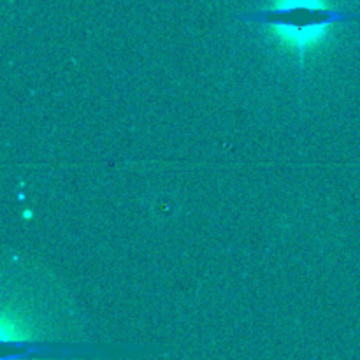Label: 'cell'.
I'll use <instances>...</instances> for the list:
<instances>
[{
    "mask_svg": "<svg viewBox=\"0 0 360 360\" xmlns=\"http://www.w3.org/2000/svg\"><path fill=\"white\" fill-rule=\"evenodd\" d=\"M262 27L299 60L326 41L334 27L360 20V13L336 7L329 0H273L267 7L236 16Z\"/></svg>",
    "mask_w": 360,
    "mask_h": 360,
    "instance_id": "1",
    "label": "cell"
}]
</instances>
